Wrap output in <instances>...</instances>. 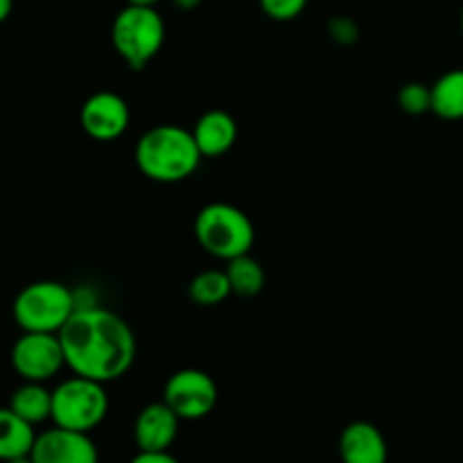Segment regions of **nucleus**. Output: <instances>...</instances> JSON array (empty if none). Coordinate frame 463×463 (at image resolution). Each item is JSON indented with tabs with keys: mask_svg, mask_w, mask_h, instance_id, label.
Segmentation results:
<instances>
[{
	"mask_svg": "<svg viewBox=\"0 0 463 463\" xmlns=\"http://www.w3.org/2000/svg\"><path fill=\"white\" fill-rule=\"evenodd\" d=\"M134 158L147 179L158 184H176L194 175L203 156L194 143L193 131L176 125H158L140 136Z\"/></svg>",
	"mask_w": 463,
	"mask_h": 463,
	"instance_id": "f03ea898",
	"label": "nucleus"
},
{
	"mask_svg": "<svg viewBox=\"0 0 463 463\" xmlns=\"http://www.w3.org/2000/svg\"><path fill=\"white\" fill-rule=\"evenodd\" d=\"M339 455L346 463H384L389 450L383 432L373 423L355 420L339 437Z\"/></svg>",
	"mask_w": 463,
	"mask_h": 463,
	"instance_id": "f8f14e48",
	"label": "nucleus"
},
{
	"mask_svg": "<svg viewBox=\"0 0 463 463\" xmlns=\"http://www.w3.org/2000/svg\"><path fill=\"white\" fill-rule=\"evenodd\" d=\"M175 455L170 450H138L134 457V463H175Z\"/></svg>",
	"mask_w": 463,
	"mask_h": 463,
	"instance_id": "412c9836",
	"label": "nucleus"
},
{
	"mask_svg": "<svg viewBox=\"0 0 463 463\" xmlns=\"http://www.w3.org/2000/svg\"><path fill=\"white\" fill-rule=\"evenodd\" d=\"M27 423L41 425L52 416V392L45 389L43 383H30L23 380L21 387L14 389L9 396V405Z\"/></svg>",
	"mask_w": 463,
	"mask_h": 463,
	"instance_id": "2eb2a0df",
	"label": "nucleus"
},
{
	"mask_svg": "<svg viewBox=\"0 0 463 463\" xmlns=\"http://www.w3.org/2000/svg\"><path fill=\"white\" fill-rule=\"evenodd\" d=\"M12 366L21 380H52L66 366L59 333H23L12 346Z\"/></svg>",
	"mask_w": 463,
	"mask_h": 463,
	"instance_id": "0eeeda50",
	"label": "nucleus"
},
{
	"mask_svg": "<svg viewBox=\"0 0 463 463\" xmlns=\"http://www.w3.org/2000/svg\"><path fill=\"white\" fill-rule=\"evenodd\" d=\"M12 9H14V0H0V23H5L9 16H12Z\"/></svg>",
	"mask_w": 463,
	"mask_h": 463,
	"instance_id": "4be33fe9",
	"label": "nucleus"
},
{
	"mask_svg": "<svg viewBox=\"0 0 463 463\" xmlns=\"http://www.w3.org/2000/svg\"><path fill=\"white\" fill-rule=\"evenodd\" d=\"M461 32H463V9H461Z\"/></svg>",
	"mask_w": 463,
	"mask_h": 463,
	"instance_id": "393cba45",
	"label": "nucleus"
},
{
	"mask_svg": "<svg viewBox=\"0 0 463 463\" xmlns=\"http://www.w3.org/2000/svg\"><path fill=\"white\" fill-rule=\"evenodd\" d=\"M59 339L68 369L104 384L120 380L136 360V337L129 324L98 306L77 307L59 330Z\"/></svg>",
	"mask_w": 463,
	"mask_h": 463,
	"instance_id": "f257e3e1",
	"label": "nucleus"
},
{
	"mask_svg": "<svg viewBox=\"0 0 463 463\" xmlns=\"http://www.w3.org/2000/svg\"><path fill=\"white\" fill-rule=\"evenodd\" d=\"M98 457V448L89 432L54 425L36 434L30 459L34 463H95Z\"/></svg>",
	"mask_w": 463,
	"mask_h": 463,
	"instance_id": "1a4fd4ad",
	"label": "nucleus"
},
{
	"mask_svg": "<svg viewBox=\"0 0 463 463\" xmlns=\"http://www.w3.org/2000/svg\"><path fill=\"white\" fill-rule=\"evenodd\" d=\"M129 104L125 98L111 90H102L81 104L80 125L93 140L107 143V140L120 138L129 127Z\"/></svg>",
	"mask_w": 463,
	"mask_h": 463,
	"instance_id": "9d476101",
	"label": "nucleus"
},
{
	"mask_svg": "<svg viewBox=\"0 0 463 463\" xmlns=\"http://www.w3.org/2000/svg\"><path fill=\"white\" fill-rule=\"evenodd\" d=\"M129 5H147V7H156L161 0H127Z\"/></svg>",
	"mask_w": 463,
	"mask_h": 463,
	"instance_id": "b1692460",
	"label": "nucleus"
},
{
	"mask_svg": "<svg viewBox=\"0 0 463 463\" xmlns=\"http://www.w3.org/2000/svg\"><path fill=\"white\" fill-rule=\"evenodd\" d=\"M181 419L165 401L145 407L134 423V441L138 450H170L179 434Z\"/></svg>",
	"mask_w": 463,
	"mask_h": 463,
	"instance_id": "9b49d317",
	"label": "nucleus"
},
{
	"mask_svg": "<svg viewBox=\"0 0 463 463\" xmlns=\"http://www.w3.org/2000/svg\"><path fill=\"white\" fill-rule=\"evenodd\" d=\"M224 271L231 280V289L240 294V297H256L265 288V269L249 253L226 260Z\"/></svg>",
	"mask_w": 463,
	"mask_h": 463,
	"instance_id": "f3484780",
	"label": "nucleus"
},
{
	"mask_svg": "<svg viewBox=\"0 0 463 463\" xmlns=\"http://www.w3.org/2000/svg\"><path fill=\"white\" fill-rule=\"evenodd\" d=\"M398 104L410 116H420L425 111H432V89H428L425 84H419V81H411V84L401 89Z\"/></svg>",
	"mask_w": 463,
	"mask_h": 463,
	"instance_id": "6ab92c4d",
	"label": "nucleus"
},
{
	"mask_svg": "<svg viewBox=\"0 0 463 463\" xmlns=\"http://www.w3.org/2000/svg\"><path fill=\"white\" fill-rule=\"evenodd\" d=\"M194 235L203 251L222 260H231V258L251 251L256 229L247 213L240 211L238 206L217 202L199 211L194 220Z\"/></svg>",
	"mask_w": 463,
	"mask_h": 463,
	"instance_id": "39448f33",
	"label": "nucleus"
},
{
	"mask_svg": "<svg viewBox=\"0 0 463 463\" xmlns=\"http://www.w3.org/2000/svg\"><path fill=\"white\" fill-rule=\"evenodd\" d=\"M111 41L116 52L134 71H140L161 52L165 43V21L156 7L127 3L113 18Z\"/></svg>",
	"mask_w": 463,
	"mask_h": 463,
	"instance_id": "20e7f679",
	"label": "nucleus"
},
{
	"mask_svg": "<svg viewBox=\"0 0 463 463\" xmlns=\"http://www.w3.org/2000/svg\"><path fill=\"white\" fill-rule=\"evenodd\" d=\"M34 439V425L21 419L12 407H0V461L30 459Z\"/></svg>",
	"mask_w": 463,
	"mask_h": 463,
	"instance_id": "4468645a",
	"label": "nucleus"
},
{
	"mask_svg": "<svg viewBox=\"0 0 463 463\" xmlns=\"http://www.w3.org/2000/svg\"><path fill=\"white\" fill-rule=\"evenodd\" d=\"M231 292H233V289H231L229 276H226V271L217 269L202 271V274L194 276L188 285V294L190 298H193V303L206 307L224 303Z\"/></svg>",
	"mask_w": 463,
	"mask_h": 463,
	"instance_id": "a211bd4d",
	"label": "nucleus"
},
{
	"mask_svg": "<svg viewBox=\"0 0 463 463\" xmlns=\"http://www.w3.org/2000/svg\"><path fill=\"white\" fill-rule=\"evenodd\" d=\"M77 310V297L57 280H36L14 298L12 315L23 333H59Z\"/></svg>",
	"mask_w": 463,
	"mask_h": 463,
	"instance_id": "7ed1b4c3",
	"label": "nucleus"
},
{
	"mask_svg": "<svg viewBox=\"0 0 463 463\" xmlns=\"http://www.w3.org/2000/svg\"><path fill=\"white\" fill-rule=\"evenodd\" d=\"M215 380L199 369H181L170 375L163 392V401L181 420H199L211 414L217 405Z\"/></svg>",
	"mask_w": 463,
	"mask_h": 463,
	"instance_id": "6e6552de",
	"label": "nucleus"
},
{
	"mask_svg": "<svg viewBox=\"0 0 463 463\" xmlns=\"http://www.w3.org/2000/svg\"><path fill=\"white\" fill-rule=\"evenodd\" d=\"M172 3H175L179 9H185V12H190V9L197 7V5L202 3V0H172Z\"/></svg>",
	"mask_w": 463,
	"mask_h": 463,
	"instance_id": "5701e85b",
	"label": "nucleus"
},
{
	"mask_svg": "<svg viewBox=\"0 0 463 463\" xmlns=\"http://www.w3.org/2000/svg\"><path fill=\"white\" fill-rule=\"evenodd\" d=\"M109 414V393L104 383L72 373L52 389V420L61 428L93 432Z\"/></svg>",
	"mask_w": 463,
	"mask_h": 463,
	"instance_id": "423d86ee",
	"label": "nucleus"
},
{
	"mask_svg": "<svg viewBox=\"0 0 463 463\" xmlns=\"http://www.w3.org/2000/svg\"><path fill=\"white\" fill-rule=\"evenodd\" d=\"M432 111L443 120H463V68L434 81Z\"/></svg>",
	"mask_w": 463,
	"mask_h": 463,
	"instance_id": "dca6fc26",
	"label": "nucleus"
},
{
	"mask_svg": "<svg viewBox=\"0 0 463 463\" xmlns=\"http://www.w3.org/2000/svg\"><path fill=\"white\" fill-rule=\"evenodd\" d=\"M194 143L203 158H215L229 152L238 140V122L222 109L206 111L193 129Z\"/></svg>",
	"mask_w": 463,
	"mask_h": 463,
	"instance_id": "ddd939ff",
	"label": "nucleus"
},
{
	"mask_svg": "<svg viewBox=\"0 0 463 463\" xmlns=\"http://www.w3.org/2000/svg\"><path fill=\"white\" fill-rule=\"evenodd\" d=\"M307 0H260V9L274 21H292L301 16Z\"/></svg>",
	"mask_w": 463,
	"mask_h": 463,
	"instance_id": "aec40b11",
	"label": "nucleus"
}]
</instances>
